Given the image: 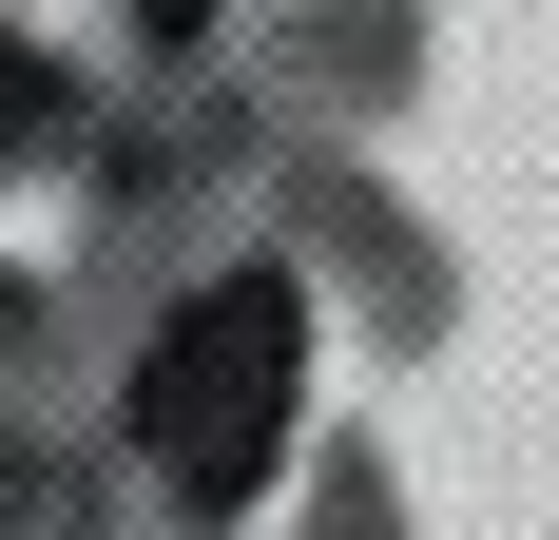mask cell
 Returning <instances> with one entry per match:
<instances>
[{"instance_id":"1","label":"cell","mask_w":559,"mask_h":540,"mask_svg":"<svg viewBox=\"0 0 559 540\" xmlns=\"http://www.w3.org/2000/svg\"><path fill=\"white\" fill-rule=\"evenodd\" d=\"M289 386H309V290L289 270H213L193 309L135 348V444H155L174 502H251L289 444Z\"/></svg>"},{"instance_id":"2","label":"cell","mask_w":559,"mask_h":540,"mask_svg":"<svg viewBox=\"0 0 559 540\" xmlns=\"http://www.w3.org/2000/svg\"><path fill=\"white\" fill-rule=\"evenodd\" d=\"M0 136H58V78H39L20 39H0Z\"/></svg>"}]
</instances>
